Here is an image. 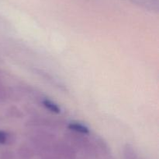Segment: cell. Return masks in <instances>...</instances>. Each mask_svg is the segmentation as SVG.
Here are the masks:
<instances>
[{
	"label": "cell",
	"instance_id": "obj_9",
	"mask_svg": "<svg viewBox=\"0 0 159 159\" xmlns=\"http://www.w3.org/2000/svg\"><path fill=\"white\" fill-rule=\"evenodd\" d=\"M40 103L42 104L43 107L48 110L49 112H53L54 114H60L61 112V108L58 104L53 101L52 100L49 99L47 98H40Z\"/></svg>",
	"mask_w": 159,
	"mask_h": 159
},
{
	"label": "cell",
	"instance_id": "obj_2",
	"mask_svg": "<svg viewBox=\"0 0 159 159\" xmlns=\"http://www.w3.org/2000/svg\"><path fill=\"white\" fill-rule=\"evenodd\" d=\"M65 140L69 143L75 150H79L87 155L98 156L100 154L99 147L94 139L89 138V135L77 133V132L68 131L65 133Z\"/></svg>",
	"mask_w": 159,
	"mask_h": 159
},
{
	"label": "cell",
	"instance_id": "obj_4",
	"mask_svg": "<svg viewBox=\"0 0 159 159\" xmlns=\"http://www.w3.org/2000/svg\"><path fill=\"white\" fill-rule=\"evenodd\" d=\"M51 151L58 159L77 158L76 150L65 140H56Z\"/></svg>",
	"mask_w": 159,
	"mask_h": 159
},
{
	"label": "cell",
	"instance_id": "obj_1",
	"mask_svg": "<svg viewBox=\"0 0 159 159\" xmlns=\"http://www.w3.org/2000/svg\"><path fill=\"white\" fill-rule=\"evenodd\" d=\"M29 140L34 152L44 155L52 151L57 137L51 130L36 129L29 137Z\"/></svg>",
	"mask_w": 159,
	"mask_h": 159
},
{
	"label": "cell",
	"instance_id": "obj_12",
	"mask_svg": "<svg viewBox=\"0 0 159 159\" xmlns=\"http://www.w3.org/2000/svg\"><path fill=\"white\" fill-rule=\"evenodd\" d=\"M6 115L12 118H21L23 116V113L16 106H10L6 110Z\"/></svg>",
	"mask_w": 159,
	"mask_h": 159
},
{
	"label": "cell",
	"instance_id": "obj_7",
	"mask_svg": "<svg viewBox=\"0 0 159 159\" xmlns=\"http://www.w3.org/2000/svg\"><path fill=\"white\" fill-rule=\"evenodd\" d=\"M17 153L20 159H33L35 154L32 147L26 143L21 144L19 147Z\"/></svg>",
	"mask_w": 159,
	"mask_h": 159
},
{
	"label": "cell",
	"instance_id": "obj_6",
	"mask_svg": "<svg viewBox=\"0 0 159 159\" xmlns=\"http://www.w3.org/2000/svg\"><path fill=\"white\" fill-rule=\"evenodd\" d=\"M20 94L14 89L7 87L0 80V104L7 101L8 100H14L16 97L19 98Z\"/></svg>",
	"mask_w": 159,
	"mask_h": 159
},
{
	"label": "cell",
	"instance_id": "obj_10",
	"mask_svg": "<svg viewBox=\"0 0 159 159\" xmlns=\"http://www.w3.org/2000/svg\"><path fill=\"white\" fill-rule=\"evenodd\" d=\"M124 159H143L131 144H126L123 148Z\"/></svg>",
	"mask_w": 159,
	"mask_h": 159
},
{
	"label": "cell",
	"instance_id": "obj_15",
	"mask_svg": "<svg viewBox=\"0 0 159 159\" xmlns=\"http://www.w3.org/2000/svg\"><path fill=\"white\" fill-rule=\"evenodd\" d=\"M3 75H4V72H3V70H0V78H1Z\"/></svg>",
	"mask_w": 159,
	"mask_h": 159
},
{
	"label": "cell",
	"instance_id": "obj_5",
	"mask_svg": "<svg viewBox=\"0 0 159 159\" xmlns=\"http://www.w3.org/2000/svg\"><path fill=\"white\" fill-rule=\"evenodd\" d=\"M33 71L35 73L36 75H37L38 76H40V78L43 79V80L46 81L48 84H49L50 85H51L52 87H54L55 88L58 89V90H61V91H67V88L63 84L60 82L58 80H57L56 78H54L53 76V75H51V73H48L45 70H41V69L38 68H33Z\"/></svg>",
	"mask_w": 159,
	"mask_h": 159
},
{
	"label": "cell",
	"instance_id": "obj_14",
	"mask_svg": "<svg viewBox=\"0 0 159 159\" xmlns=\"http://www.w3.org/2000/svg\"><path fill=\"white\" fill-rule=\"evenodd\" d=\"M42 159H58L54 154H46L43 156V158Z\"/></svg>",
	"mask_w": 159,
	"mask_h": 159
},
{
	"label": "cell",
	"instance_id": "obj_13",
	"mask_svg": "<svg viewBox=\"0 0 159 159\" xmlns=\"http://www.w3.org/2000/svg\"><path fill=\"white\" fill-rule=\"evenodd\" d=\"M0 159H15V155L12 151H4L0 154Z\"/></svg>",
	"mask_w": 159,
	"mask_h": 159
},
{
	"label": "cell",
	"instance_id": "obj_8",
	"mask_svg": "<svg viewBox=\"0 0 159 159\" xmlns=\"http://www.w3.org/2000/svg\"><path fill=\"white\" fill-rule=\"evenodd\" d=\"M68 130L71 132H77V133L84 134V135H89L90 129L85 124L79 123V122H71L67 126Z\"/></svg>",
	"mask_w": 159,
	"mask_h": 159
},
{
	"label": "cell",
	"instance_id": "obj_3",
	"mask_svg": "<svg viewBox=\"0 0 159 159\" xmlns=\"http://www.w3.org/2000/svg\"><path fill=\"white\" fill-rule=\"evenodd\" d=\"M63 124V121L61 119L35 115L28 119L25 123V126L33 129H42L54 130L55 129L61 128Z\"/></svg>",
	"mask_w": 159,
	"mask_h": 159
},
{
	"label": "cell",
	"instance_id": "obj_11",
	"mask_svg": "<svg viewBox=\"0 0 159 159\" xmlns=\"http://www.w3.org/2000/svg\"><path fill=\"white\" fill-rule=\"evenodd\" d=\"M15 137L10 132L0 129V144H11L14 143Z\"/></svg>",
	"mask_w": 159,
	"mask_h": 159
}]
</instances>
